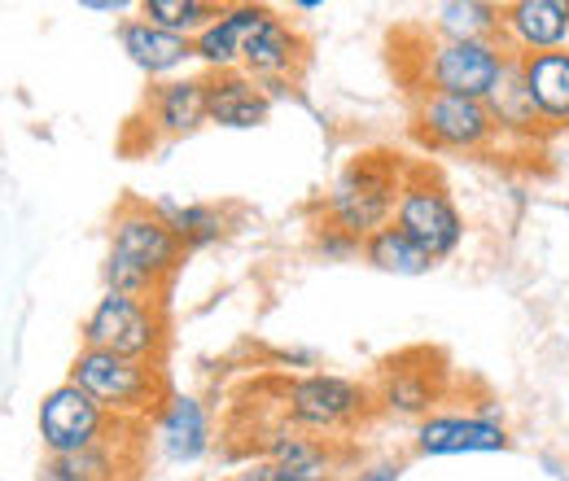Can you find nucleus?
I'll return each mask as SVG.
<instances>
[{"label": "nucleus", "instance_id": "c85d7f7f", "mask_svg": "<svg viewBox=\"0 0 569 481\" xmlns=\"http://www.w3.org/2000/svg\"><path fill=\"white\" fill-rule=\"evenodd\" d=\"M237 481H284V478L272 469V464H268V460H259V464H250V469H246Z\"/></svg>", "mask_w": 569, "mask_h": 481}, {"label": "nucleus", "instance_id": "6e6552de", "mask_svg": "<svg viewBox=\"0 0 569 481\" xmlns=\"http://www.w3.org/2000/svg\"><path fill=\"white\" fill-rule=\"evenodd\" d=\"M412 137L429 149H451V153H482L496 144V119L487 101L473 97H451V92H421L412 110Z\"/></svg>", "mask_w": 569, "mask_h": 481}, {"label": "nucleus", "instance_id": "f8f14e48", "mask_svg": "<svg viewBox=\"0 0 569 481\" xmlns=\"http://www.w3.org/2000/svg\"><path fill=\"white\" fill-rule=\"evenodd\" d=\"M307 62V40H302V31L277 13L272 4H268V13L259 18V27L250 31V40H246V53H241V70L254 79V83H263V92L268 88H281L284 79H293L298 70Z\"/></svg>", "mask_w": 569, "mask_h": 481}, {"label": "nucleus", "instance_id": "2eb2a0df", "mask_svg": "<svg viewBox=\"0 0 569 481\" xmlns=\"http://www.w3.org/2000/svg\"><path fill=\"white\" fill-rule=\"evenodd\" d=\"M268 13V4L241 0V4H219L207 31L193 36V62H202L207 74H223V70H241V53L250 31L259 27V18Z\"/></svg>", "mask_w": 569, "mask_h": 481}, {"label": "nucleus", "instance_id": "0eeeda50", "mask_svg": "<svg viewBox=\"0 0 569 481\" xmlns=\"http://www.w3.org/2000/svg\"><path fill=\"white\" fill-rule=\"evenodd\" d=\"M395 228L408 232L433 263L451 259L465 245V214L456 207V198L433 176H421V171H412L403 193H399Z\"/></svg>", "mask_w": 569, "mask_h": 481}, {"label": "nucleus", "instance_id": "ddd939ff", "mask_svg": "<svg viewBox=\"0 0 569 481\" xmlns=\"http://www.w3.org/2000/svg\"><path fill=\"white\" fill-rule=\"evenodd\" d=\"M263 460L284 481H338V473H342V460H338V447L333 442L311 438V433H298L284 420L263 433Z\"/></svg>", "mask_w": 569, "mask_h": 481}, {"label": "nucleus", "instance_id": "6ab92c4d", "mask_svg": "<svg viewBox=\"0 0 569 481\" xmlns=\"http://www.w3.org/2000/svg\"><path fill=\"white\" fill-rule=\"evenodd\" d=\"M517 74L543 128H569V49L517 58Z\"/></svg>", "mask_w": 569, "mask_h": 481}, {"label": "nucleus", "instance_id": "f03ea898", "mask_svg": "<svg viewBox=\"0 0 569 481\" xmlns=\"http://www.w3.org/2000/svg\"><path fill=\"white\" fill-rule=\"evenodd\" d=\"M403 184H408V171H403L399 153L363 149L342 167V176L333 180V189L325 198V228H333V232L363 245L372 232L395 223V207H399Z\"/></svg>", "mask_w": 569, "mask_h": 481}, {"label": "nucleus", "instance_id": "7ed1b4c3", "mask_svg": "<svg viewBox=\"0 0 569 481\" xmlns=\"http://www.w3.org/2000/svg\"><path fill=\"white\" fill-rule=\"evenodd\" d=\"M97 408L114 420H149V415L162 412V403L171 399L167 390V377L158 363H141V359H123V354H110V350H92V345H79L71 363V377Z\"/></svg>", "mask_w": 569, "mask_h": 481}, {"label": "nucleus", "instance_id": "412c9836", "mask_svg": "<svg viewBox=\"0 0 569 481\" xmlns=\"http://www.w3.org/2000/svg\"><path fill=\"white\" fill-rule=\"evenodd\" d=\"M372 399H377V408H386V412L395 415H421L426 420L429 408L438 403V385L429 381L426 368H403V363H386V372H381V385L372 390Z\"/></svg>", "mask_w": 569, "mask_h": 481}, {"label": "nucleus", "instance_id": "4468645a", "mask_svg": "<svg viewBox=\"0 0 569 481\" xmlns=\"http://www.w3.org/2000/svg\"><path fill=\"white\" fill-rule=\"evenodd\" d=\"M149 132L158 137H193L207 123V74H176L149 88L144 97Z\"/></svg>", "mask_w": 569, "mask_h": 481}, {"label": "nucleus", "instance_id": "423d86ee", "mask_svg": "<svg viewBox=\"0 0 569 481\" xmlns=\"http://www.w3.org/2000/svg\"><path fill=\"white\" fill-rule=\"evenodd\" d=\"M83 345L110 350L123 359H141V363H158L167 350V315L158 302L123 298V293L106 289V298L83 320Z\"/></svg>", "mask_w": 569, "mask_h": 481}, {"label": "nucleus", "instance_id": "f3484780", "mask_svg": "<svg viewBox=\"0 0 569 481\" xmlns=\"http://www.w3.org/2000/svg\"><path fill=\"white\" fill-rule=\"evenodd\" d=\"M153 433L171 464H198L211 451V412L193 394H171L162 412L153 415Z\"/></svg>", "mask_w": 569, "mask_h": 481}, {"label": "nucleus", "instance_id": "b1692460", "mask_svg": "<svg viewBox=\"0 0 569 481\" xmlns=\"http://www.w3.org/2000/svg\"><path fill=\"white\" fill-rule=\"evenodd\" d=\"M487 110H491V119H496V132H517V137H535L543 123H539V114H535V106H530V97H526V83H521V74H517V58H512V67L508 74L499 79V88L487 97Z\"/></svg>", "mask_w": 569, "mask_h": 481}, {"label": "nucleus", "instance_id": "2f4dec72", "mask_svg": "<svg viewBox=\"0 0 569 481\" xmlns=\"http://www.w3.org/2000/svg\"><path fill=\"white\" fill-rule=\"evenodd\" d=\"M223 481H237V478H223Z\"/></svg>", "mask_w": 569, "mask_h": 481}, {"label": "nucleus", "instance_id": "20e7f679", "mask_svg": "<svg viewBox=\"0 0 569 481\" xmlns=\"http://www.w3.org/2000/svg\"><path fill=\"white\" fill-rule=\"evenodd\" d=\"M377 408L372 390L347 381V377H333V372H307V377H293L281 385V420L298 433H311V438H338L347 429H356L363 415Z\"/></svg>", "mask_w": 569, "mask_h": 481}, {"label": "nucleus", "instance_id": "bb28decb", "mask_svg": "<svg viewBox=\"0 0 569 481\" xmlns=\"http://www.w3.org/2000/svg\"><path fill=\"white\" fill-rule=\"evenodd\" d=\"M316 250H320L325 259H351V254H363L359 241L342 237V232H333V228H325V237H316Z\"/></svg>", "mask_w": 569, "mask_h": 481}, {"label": "nucleus", "instance_id": "5701e85b", "mask_svg": "<svg viewBox=\"0 0 569 481\" xmlns=\"http://www.w3.org/2000/svg\"><path fill=\"white\" fill-rule=\"evenodd\" d=\"M363 259L386 275H426V272L438 268L426 250H421L408 232H399L395 223H390V228H381V232H372V237L363 241Z\"/></svg>", "mask_w": 569, "mask_h": 481}, {"label": "nucleus", "instance_id": "393cba45", "mask_svg": "<svg viewBox=\"0 0 569 481\" xmlns=\"http://www.w3.org/2000/svg\"><path fill=\"white\" fill-rule=\"evenodd\" d=\"M153 210L167 219V228L176 232V241L189 250H207L223 237V214L202 202H153Z\"/></svg>", "mask_w": 569, "mask_h": 481}, {"label": "nucleus", "instance_id": "aec40b11", "mask_svg": "<svg viewBox=\"0 0 569 481\" xmlns=\"http://www.w3.org/2000/svg\"><path fill=\"white\" fill-rule=\"evenodd\" d=\"M119 429V424H114ZM123 442L110 433L106 442L74 451V455H49L40 481H119L123 473H132V464H123Z\"/></svg>", "mask_w": 569, "mask_h": 481}, {"label": "nucleus", "instance_id": "1a4fd4ad", "mask_svg": "<svg viewBox=\"0 0 569 481\" xmlns=\"http://www.w3.org/2000/svg\"><path fill=\"white\" fill-rule=\"evenodd\" d=\"M114 415H106L74 381L53 385L44 399H40V438H44V451L49 455H74V451H88L97 442H106L114 433Z\"/></svg>", "mask_w": 569, "mask_h": 481}, {"label": "nucleus", "instance_id": "7c9ffc66", "mask_svg": "<svg viewBox=\"0 0 569 481\" xmlns=\"http://www.w3.org/2000/svg\"><path fill=\"white\" fill-rule=\"evenodd\" d=\"M293 9H298V13H316V9H325V4H320V0H298Z\"/></svg>", "mask_w": 569, "mask_h": 481}, {"label": "nucleus", "instance_id": "39448f33", "mask_svg": "<svg viewBox=\"0 0 569 481\" xmlns=\"http://www.w3.org/2000/svg\"><path fill=\"white\" fill-rule=\"evenodd\" d=\"M512 67L499 40H429L421 53V92H451L487 101Z\"/></svg>", "mask_w": 569, "mask_h": 481}, {"label": "nucleus", "instance_id": "9d476101", "mask_svg": "<svg viewBox=\"0 0 569 481\" xmlns=\"http://www.w3.org/2000/svg\"><path fill=\"white\" fill-rule=\"evenodd\" d=\"M421 460H447V455H503L512 447L503 420L482 412H429L412 438Z\"/></svg>", "mask_w": 569, "mask_h": 481}, {"label": "nucleus", "instance_id": "a211bd4d", "mask_svg": "<svg viewBox=\"0 0 569 481\" xmlns=\"http://www.w3.org/2000/svg\"><path fill=\"white\" fill-rule=\"evenodd\" d=\"M119 44L128 53V62L144 70L149 79H176L180 70L193 62V40L171 36L144 18H123L119 22Z\"/></svg>", "mask_w": 569, "mask_h": 481}, {"label": "nucleus", "instance_id": "dca6fc26", "mask_svg": "<svg viewBox=\"0 0 569 481\" xmlns=\"http://www.w3.org/2000/svg\"><path fill=\"white\" fill-rule=\"evenodd\" d=\"M268 114H272V97L246 70L207 74V123L228 132H250V128H263Z\"/></svg>", "mask_w": 569, "mask_h": 481}, {"label": "nucleus", "instance_id": "9b49d317", "mask_svg": "<svg viewBox=\"0 0 569 481\" xmlns=\"http://www.w3.org/2000/svg\"><path fill=\"white\" fill-rule=\"evenodd\" d=\"M499 44L512 58L569 49V0H512V4H499Z\"/></svg>", "mask_w": 569, "mask_h": 481}, {"label": "nucleus", "instance_id": "4be33fe9", "mask_svg": "<svg viewBox=\"0 0 569 481\" xmlns=\"http://www.w3.org/2000/svg\"><path fill=\"white\" fill-rule=\"evenodd\" d=\"M433 40H499V4L447 0L433 9Z\"/></svg>", "mask_w": 569, "mask_h": 481}, {"label": "nucleus", "instance_id": "c756f323", "mask_svg": "<svg viewBox=\"0 0 569 481\" xmlns=\"http://www.w3.org/2000/svg\"><path fill=\"white\" fill-rule=\"evenodd\" d=\"M83 9H97V13H123L128 0H83Z\"/></svg>", "mask_w": 569, "mask_h": 481}, {"label": "nucleus", "instance_id": "cd10ccee", "mask_svg": "<svg viewBox=\"0 0 569 481\" xmlns=\"http://www.w3.org/2000/svg\"><path fill=\"white\" fill-rule=\"evenodd\" d=\"M347 481H403V464L399 460H377V464H363Z\"/></svg>", "mask_w": 569, "mask_h": 481}, {"label": "nucleus", "instance_id": "f257e3e1", "mask_svg": "<svg viewBox=\"0 0 569 481\" xmlns=\"http://www.w3.org/2000/svg\"><path fill=\"white\" fill-rule=\"evenodd\" d=\"M180 263H184V245L176 241L167 219L144 202H123L110 223L106 289L162 307V289L180 272Z\"/></svg>", "mask_w": 569, "mask_h": 481}, {"label": "nucleus", "instance_id": "a878e982", "mask_svg": "<svg viewBox=\"0 0 569 481\" xmlns=\"http://www.w3.org/2000/svg\"><path fill=\"white\" fill-rule=\"evenodd\" d=\"M214 13H219V4H211V0H141L144 22H153L171 36H184V40L207 31Z\"/></svg>", "mask_w": 569, "mask_h": 481}]
</instances>
